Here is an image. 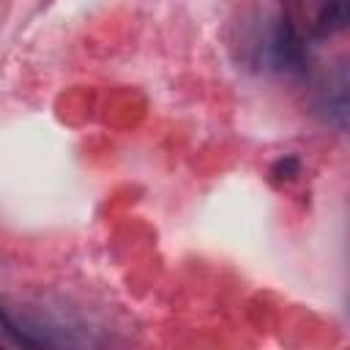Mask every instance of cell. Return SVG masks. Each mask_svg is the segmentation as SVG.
Masks as SVG:
<instances>
[{"instance_id": "cell-1", "label": "cell", "mask_w": 350, "mask_h": 350, "mask_svg": "<svg viewBox=\"0 0 350 350\" xmlns=\"http://www.w3.org/2000/svg\"><path fill=\"white\" fill-rule=\"evenodd\" d=\"M295 172H298V161H295V159H282V161H276V167H273V175H276L279 180L295 178Z\"/></svg>"}]
</instances>
